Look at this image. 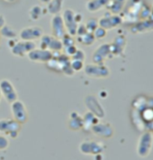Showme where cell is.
<instances>
[{
  "mask_svg": "<svg viewBox=\"0 0 153 160\" xmlns=\"http://www.w3.org/2000/svg\"><path fill=\"white\" fill-rule=\"evenodd\" d=\"M6 25V20H5V17H3L2 15H0V29Z\"/></svg>",
  "mask_w": 153,
  "mask_h": 160,
  "instance_id": "13",
  "label": "cell"
},
{
  "mask_svg": "<svg viewBox=\"0 0 153 160\" xmlns=\"http://www.w3.org/2000/svg\"><path fill=\"white\" fill-rule=\"evenodd\" d=\"M42 11H43V9L41 7H39V6H34L33 8L31 9V11H30V16L32 18H34V20H37V19H39L40 17H41V15H42Z\"/></svg>",
  "mask_w": 153,
  "mask_h": 160,
  "instance_id": "11",
  "label": "cell"
},
{
  "mask_svg": "<svg viewBox=\"0 0 153 160\" xmlns=\"http://www.w3.org/2000/svg\"><path fill=\"white\" fill-rule=\"evenodd\" d=\"M51 30H52V35L56 38H62L66 34V27L64 25V21L61 16L54 15L51 20Z\"/></svg>",
  "mask_w": 153,
  "mask_h": 160,
  "instance_id": "3",
  "label": "cell"
},
{
  "mask_svg": "<svg viewBox=\"0 0 153 160\" xmlns=\"http://www.w3.org/2000/svg\"><path fill=\"white\" fill-rule=\"evenodd\" d=\"M16 34L14 31V29L9 25H5L1 28V31H0V35L7 37V38H13L14 36H16Z\"/></svg>",
  "mask_w": 153,
  "mask_h": 160,
  "instance_id": "10",
  "label": "cell"
},
{
  "mask_svg": "<svg viewBox=\"0 0 153 160\" xmlns=\"http://www.w3.org/2000/svg\"><path fill=\"white\" fill-rule=\"evenodd\" d=\"M28 57L29 60L36 62H48L50 60L52 59V52L46 49H34L28 53Z\"/></svg>",
  "mask_w": 153,
  "mask_h": 160,
  "instance_id": "6",
  "label": "cell"
},
{
  "mask_svg": "<svg viewBox=\"0 0 153 160\" xmlns=\"http://www.w3.org/2000/svg\"><path fill=\"white\" fill-rule=\"evenodd\" d=\"M71 68L73 70H76V71H79L83 68V62L82 61H79V60H74L73 62L71 63Z\"/></svg>",
  "mask_w": 153,
  "mask_h": 160,
  "instance_id": "12",
  "label": "cell"
},
{
  "mask_svg": "<svg viewBox=\"0 0 153 160\" xmlns=\"http://www.w3.org/2000/svg\"><path fill=\"white\" fill-rule=\"evenodd\" d=\"M108 3V0H90L86 4V9L90 12H96Z\"/></svg>",
  "mask_w": 153,
  "mask_h": 160,
  "instance_id": "8",
  "label": "cell"
},
{
  "mask_svg": "<svg viewBox=\"0 0 153 160\" xmlns=\"http://www.w3.org/2000/svg\"><path fill=\"white\" fill-rule=\"evenodd\" d=\"M11 109L14 115V118L16 119L17 121L21 122H26V119L28 118L27 110L26 109V106L22 101H15L11 103Z\"/></svg>",
  "mask_w": 153,
  "mask_h": 160,
  "instance_id": "5",
  "label": "cell"
},
{
  "mask_svg": "<svg viewBox=\"0 0 153 160\" xmlns=\"http://www.w3.org/2000/svg\"><path fill=\"white\" fill-rule=\"evenodd\" d=\"M40 1H41L42 3H46V4H48L51 0H40Z\"/></svg>",
  "mask_w": 153,
  "mask_h": 160,
  "instance_id": "14",
  "label": "cell"
},
{
  "mask_svg": "<svg viewBox=\"0 0 153 160\" xmlns=\"http://www.w3.org/2000/svg\"><path fill=\"white\" fill-rule=\"evenodd\" d=\"M35 43L32 41H24V42H18L15 43V45L12 48V52L13 54L23 57L26 53H29L32 50L35 48Z\"/></svg>",
  "mask_w": 153,
  "mask_h": 160,
  "instance_id": "7",
  "label": "cell"
},
{
  "mask_svg": "<svg viewBox=\"0 0 153 160\" xmlns=\"http://www.w3.org/2000/svg\"><path fill=\"white\" fill-rule=\"evenodd\" d=\"M63 6V0H51L48 3V11L54 15H58Z\"/></svg>",
  "mask_w": 153,
  "mask_h": 160,
  "instance_id": "9",
  "label": "cell"
},
{
  "mask_svg": "<svg viewBox=\"0 0 153 160\" xmlns=\"http://www.w3.org/2000/svg\"><path fill=\"white\" fill-rule=\"evenodd\" d=\"M1 97H2V94H1V91H0V100H1Z\"/></svg>",
  "mask_w": 153,
  "mask_h": 160,
  "instance_id": "15",
  "label": "cell"
},
{
  "mask_svg": "<svg viewBox=\"0 0 153 160\" xmlns=\"http://www.w3.org/2000/svg\"><path fill=\"white\" fill-rule=\"evenodd\" d=\"M43 35V29L40 26L26 27L20 32V37L24 41H33L35 39H40Z\"/></svg>",
  "mask_w": 153,
  "mask_h": 160,
  "instance_id": "4",
  "label": "cell"
},
{
  "mask_svg": "<svg viewBox=\"0 0 153 160\" xmlns=\"http://www.w3.org/2000/svg\"><path fill=\"white\" fill-rule=\"evenodd\" d=\"M0 91L2 96L9 103H12L17 100L16 91L9 80H2L0 82Z\"/></svg>",
  "mask_w": 153,
  "mask_h": 160,
  "instance_id": "2",
  "label": "cell"
},
{
  "mask_svg": "<svg viewBox=\"0 0 153 160\" xmlns=\"http://www.w3.org/2000/svg\"><path fill=\"white\" fill-rule=\"evenodd\" d=\"M62 18L66 27V31L68 32V34L75 35L78 26V23L76 20V13L71 9H66L62 15Z\"/></svg>",
  "mask_w": 153,
  "mask_h": 160,
  "instance_id": "1",
  "label": "cell"
}]
</instances>
